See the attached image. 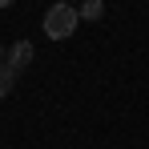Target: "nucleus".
Masks as SVG:
<instances>
[{
    "instance_id": "obj_1",
    "label": "nucleus",
    "mask_w": 149,
    "mask_h": 149,
    "mask_svg": "<svg viewBox=\"0 0 149 149\" xmlns=\"http://www.w3.org/2000/svg\"><path fill=\"white\" fill-rule=\"evenodd\" d=\"M77 20H81V12L73 4H56V8L45 12V36L49 40H65V36L77 32Z\"/></svg>"
},
{
    "instance_id": "obj_2",
    "label": "nucleus",
    "mask_w": 149,
    "mask_h": 149,
    "mask_svg": "<svg viewBox=\"0 0 149 149\" xmlns=\"http://www.w3.org/2000/svg\"><path fill=\"white\" fill-rule=\"evenodd\" d=\"M4 65H8L16 77H20L28 65H32V45H28V40H16V45H12V52L4 56Z\"/></svg>"
},
{
    "instance_id": "obj_3",
    "label": "nucleus",
    "mask_w": 149,
    "mask_h": 149,
    "mask_svg": "<svg viewBox=\"0 0 149 149\" xmlns=\"http://www.w3.org/2000/svg\"><path fill=\"white\" fill-rule=\"evenodd\" d=\"M101 16H105V4L101 0H85L81 4V20H101Z\"/></svg>"
},
{
    "instance_id": "obj_4",
    "label": "nucleus",
    "mask_w": 149,
    "mask_h": 149,
    "mask_svg": "<svg viewBox=\"0 0 149 149\" xmlns=\"http://www.w3.org/2000/svg\"><path fill=\"white\" fill-rule=\"evenodd\" d=\"M16 85V73L8 69V65H0V97H8V89Z\"/></svg>"
},
{
    "instance_id": "obj_5",
    "label": "nucleus",
    "mask_w": 149,
    "mask_h": 149,
    "mask_svg": "<svg viewBox=\"0 0 149 149\" xmlns=\"http://www.w3.org/2000/svg\"><path fill=\"white\" fill-rule=\"evenodd\" d=\"M8 4H12V0H0V8H8Z\"/></svg>"
},
{
    "instance_id": "obj_6",
    "label": "nucleus",
    "mask_w": 149,
    "mask_h": 149,
    "mask_svg": "<svg viewBox=\"0 0 149 149\" xmlns=\"http://www.w3.org/2000/svg\"><path fill=\"white\" fill-rule=\"evenodd\" d=\"M65 4H73V0H65Z\"/></svg>"
},
{
    "instance_id": "obj_7",
    "label": "nucleus",
    "mask_w": 149,
    "mask_h": 149,
    "mask_svg": "<svg viewBox=\"0 0 149 149\" xmlns=\"http://www.w3.org/2000/svg\"><path fill=\"white\" fill-rule=\"evenodd\" d=\"M0 52H4V49H0Z\"/></svg>"
}]
</instances>
